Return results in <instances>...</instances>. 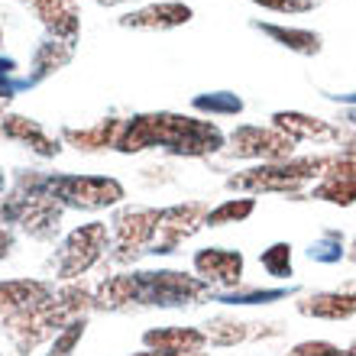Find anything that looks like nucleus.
I'll use <instances>...</instances> for the list:
<instances>
[{"instance_id": "nucleus-1", "label": "nucleus", "mask_w": 356, "mask_h": 356, "mask_svg": "<svg viewBox=\"0 0 356 356\" xmlns=\"http://www.w3.org/2000/svg\"><path fill=\"white\" fill-rule=\"evenodd\" d=\"M46 191L65 207H81V211H101L123 197V185L117 178L101 175H56L46 178Z\"/></svg>"}, {"instance_id": "nucleus-2", "label": "nucleus", "mask_w": 356, "mask_h": 356, "mask_svg": "<svg viewBox=\"0 0 356 356\" xmlns=\"http://www.w3.org/2000/svg\"><path fill=\"white\" fill-rule=\"evenodd\" d=\"M207 295L204 282L181 275V272H136L133 275V301L143 305H188V301H201Z\"/></svg>"}, {"instance_id": "nucleus-3", "label": "nucleus", "mask_w": 356, "mask_h": 356, "mask_svg": "<svg viewBox=\"0 0 356 356\" xmlns=\"http://www.w3.org/2000/svg\"><path fill=\"white\" fill-rule=\"evenodd\" d=\"M111 250V234L104 224H81L78 230H72L65 240V246L58 250V259H56V269H58V279H78L85 275L104 253Z\"/></svg>"}, {"instance_id": "nucleus-4", "label": "nucleus", "mask_w": 356, "mask_h": 356, "mask_svg": "<svg viewBox=\"0 0 356 356\" xmlns=\"http://www.w3.org/2000/svg\"><path fill=\"white\" fill-rule=\"evenodd\" d=\"M159 227V211L152 207H123L120 214L113 217V259L127 263L133 256L149 253V243Z\"/></svg>"}, {"instance_id": "nucleus-5", "label": "nucleus", "mask_w": 356, "mask_h": 356, "mask_svg": "<svg viewBox=\"0 0 356 356\" xmlns=\"http://www.w3.org/2000/svg\"><path fill=\"white\" fill-rule=\"evenodd\" d=\"M49 298H52V289H49L46 282H36V279L0 282V321L29 314V311L42 308Z\"/></svg>"}, {"instance_id": "nucleus-6", "label": "nucleus", "mask_w": 356, "mask_h": 356, "mask_svg": "<svg viewBox=\"0 0 356 356\" xmlns=\"http://www.w3.org/2000/svg\"><path fill=\"white\" fill-rule=\"evenodd\" d=\"M195 269L197 275H204L207 282L217 285H236L240 272H243V256L234 250H201L195 256Z\"/></svg>"}, {"instance_id": "nucleus-7", "label": "nucleus", "mask_w": 356, "mask_h": 356, "mask_svg": "<svg viewBox=\"0 0 356 356\" xmlns=\"http://www.w3.org/2000/svg\"><path fill=\"white\" fill-rule=\"evenodd\" d=\"M234 146L240 156H266V159H285L291 152V140L272 130H240L234 136Z\"/></svg>"}, {"instance_id": "nucleus-8", "label": "nucleus", "mask_w": 356, "mask_h": 356, "mask_svg": "<svg viewBox=\"0 0 356 356\" xmlns=\"http://www.w3.org/2000/svg\"><path fill=\"white\" fill-rule=\"evenodd\" d=\"M33 7H36V13L42 17V23H46L52 33H56L62 42H75L78 36V10L72 0H29Z\"/></svg>"}, {"instance_id": "nucleus-9", "label": "nucleus", "mask_w": 356, "mask_h": 356, "mask_svg": "<svg viewBox=\"0 0 356 356\" xmlns=\"http://www.w3.org/2000/svg\"><path fill=\"white\" fill-rule=\"evenodd\" d=\"M149 350H165V353H201L204 347V334L191 327H159L143 334Z\"/></svg>"}, {"instance_id": "nucleus-10", "label": "nucleus", "mask_w": 356, "mask_h": 356, "mask_svg": "<svg viewBox=\"0 0 356 356\" xmlns=\"http://www.w3.org/2000/svg\"><path fill=\"white\" fill-rule=\"evenodd\" d=\"M191 10L185 3H156V7L136 10L130 17H123V26H140V29H169L178 26V23H188Z\"/></svg>"}, {"instance_id": "nucleus-11", "label": "nucleus", "mask_w": 356, "mask_h": 356, "mask_svg": "<svg viewBox=\"0 0 356 356\" xmlns=\"http://www.w3.org/2000/svg\"><path fill=\"white\" fill-rule=\"evenodd\" d=\"M0 133L7 136V140H17V143H29L39 156H56L58 152V143H52L46 136V130L39 127L36 120H26V117H7Z\"/></svg>"}, {"instance_id": "nucleus-12", "label": "nucleus", "mask_w": 356, "mask_h": 356, "mask_svg": "<svg viewBox=\"0 0 356 356\" xmlns=\"http://www.w3.org/2000/svg\"><path fill=\"white\" fill-rule=\"evenodd\" d=\"M123 130V120H101L88 130H65V140L75 143L78 149H111L117 146V136Z\"/></svg>"}, {"instance_id": "nucleus-13", "label": "nucleus", "mask_w": 356, "mask_h": 356, "mask_svg": "<svg viewBox=\"0 0 356 356\" xmlns=\"http://www.w3.org/2000/svg\"><path fill=\"white\" fill-rule=\"evenodd\" d=\"M301 311L308 314H318V318H350L356 311V291H330V295H314L308 305H301Z\"/></svg>"}, {"instance_id": "nucleus-14", "label": "nucleus", "mask_w": 356, "mask_h": 356, "mask_svg": "<svg viewBox=\"0 0 356 356\" xmlns=\"http://www.w3.org/2000/svg\"><path fill=\"white\" fill-rule=\"evenodd\" d=\"M275 123L289 133V140H291V136H330L327 123L311 120V117H301V113H279V117H275Z\"/></svg>"}, {"instance_id": "nucleus-15", "label": "nucleus", "mask_w": 356, "mask_h": 356, "mask_svg": "<svg viewBox=\"0 0 356 356\" xmlns=\"http://www.w3.org/2000/svg\"><path fill=\"white\" fill-rule=\"evenodd\" d=\"M85 318L81 321H72L62 334H56V340H52V347H49V353L46 356H72V350H75V343L81 337H85Z\"/></svg>"}, {"instance_id": "nucleus-16", "label": "nucleus", "mask_w": 356, "mask_h": 356, "mask_svg": "<svg viewBox=\"0 0 356 356\" xmlns=\"http://www.w3.org/2000/svg\"><path fill=\"white\" fill-rule=\"evenodd\" d=\"M250 214H253V201H227V204H220L217 211L207 214V224L224 227V224H230V220H243V217H250Z\"/></svg>"}, {"instance_id": "nucleus-17", "label": "nucleus", "mask_w": 356, "mask_h": 356, "mask_svg": "<svg viewBox=\"0 0 356 356\" xmlns=\"http://www.w3.org/2000/svg\"><path fill=\"white\" fill-rule=\"evenodd\" d=\"M263 266L269 269V275H275V279L291 275V250L285 243H275L272 250L263 253Z\"/></svg>"}, {"instance_id": "nucleus-18", "label": "nucleus", "mask_w": 356, "mask_h": 356, "mask_svg": "<svg viewBox=\"0 0 356 356\" xmlns=\"http://www.w3.org/2000/svg\"><path fill=\"white\" fill-rule=\"evenodd\" d=\"M295 356H343L340 350H334L330 343H305L295 350Z\"/></svg>"}, {"instance_id": "nucleus-19", "label": "nucleus", "mask_w": 356, "mask_h": 356, "mask_svg": "<svg viewBox=\"0 0 356 356\" xmlns=\"http://www.w3.org/2000/svg\"><path fill=\"white\" fill-rule=\"evenodd\" d=\"M263 7H272V10H308L311 7V0H259Z\"/></svg>"}, {"instance_id": "nucleus-20", "label": "nucleus", "mask_w": 356, "mask_h": 356, "mask_svg": "<svg viewBox=\"0 0 356 356\" xmlns=\"http://www.w3.org/2000/svg\"><path fill=\"white\" fill-rule=\"evenodd\" d=\"M10 250H13V234L0 227V259H3V256H7Z\"/></svg>"}, {"instance_id": "nucleus-21", "label": "nucleus", "mask_w": 356, "mask_h": 356, "mask_svg": "<svg viewBox=\"0 0 356 356\" xmlns=\"http://www.w3.org/2000/svg\"><path fill=\"white\" fill-rule=\"evenodd\" d=\"M136 356H204V353H165V350H146V353H136Z\"/></svg>"}, {"instance_id": "nucleus-22", "label": "nucleus", "mask_w": 356, "mask_h": 356, "mask_svg": "<svg viewBox=\"0 0 356 356\" xmlns=\"http://www.w3.org/2000/svg\"><path fill=\"white\" fill-rule=\"evenodd\" d=\"M0 191H3V172H0Z\"/></svg>"}, {"instance_id": "nucleus-23", "label": "nucleus", "mask_w": 356, "mask_h": 356, "mask_svg": "<svg viewBox=\"0 0 356 356\" xmlns=\"http://www.w3.org/2000/svg\"><path fill=\"white\" fill-rule=\"evenodd\" d=\"M0 117H3V101H0Z\"/></svg>"}, {"instance_id": "nucleus-24", "label": "nucleus", "mask_w": 356, "mask_h": 356, "mask_svg": "<svg viewBox=\"0 0 356 356\" xmlns=\"http://www.w3.org/2000/svg\"><path fill=\"white\" fill-rule=\"evenodd\" d=\"M353 356H356V343H353Z\"/></svg>"}]
</instances>
